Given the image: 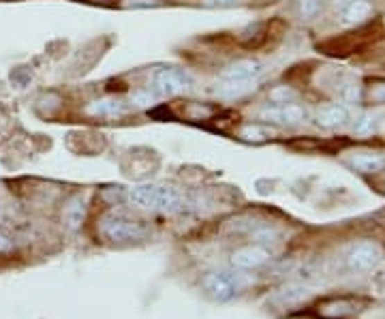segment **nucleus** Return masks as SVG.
Instances as JSON below:
<instances>
[{"instance_id": "nucleus-15", "label": "nucleus", "mask_w": 385, "mask_h": 319, "mask_svg": "<svg viewBox=\"0 0 385 319\" xmlns=\"http://www.w3.org/2000/svg\"><path fill=\"white\" fill-rule=\"evenodd\" d=\"M274 135H276V131L270 127H264V125H244L240 129V137L244 141H253V144H262L266 139H272Z\"/></svg>"}, {"instance_id": "nucleus-4", "label": "nucleus", "mask_w": 385, "mask_h": 319, "mask_svg": "<svg viewBox=\"0 0 385 319\" xmlns=\"http://www.w3.org/2000/svg\"><path fill=\"white\" fill-rule=\"evenodd\" d=\"M381 259H383V253L379 249V244L370 240L355 242L345 255V264L351 273H370V270H375L381 264Z\"/></svg>"}, {"instance_id": "nucleus-14", "label": "nucleus", "mask_w": 385, "mask_h": 319, "mask_svg": "<svg viewBox=\"0 0 385 319\" xmlns=\"http://www.w3.org/2000/svg\"><path fill=\"white\" fill-rule=\"evenodd\" d=\"M84 216H86V204L82 198H73L69 202V206L65 208V225L73 232L84 223Z\"/></svg>"}, {"instance_id": "nucleus-22", "label": "nucleus", "mask_w": 385, "mask_h": 319, "mask_svg": "<svg viewBox=\"0 0 385 319\" xmlns=\"http://www.w3.org/2000/svg\"><path fill=\"white\" fill-rule=\"evenodd\" d=\"M343 99H345L347 103H357V101H362V99H364L362 88L355 86V84L345 86V90H343Z\"/></svg>"}, {"instance_id": "nucleus-18", "label": "nucleus", "mask_w": 385, "mask_h": 319, "mask_svg": "<svg viewBox=\"0 0 385 319\" xmlns=\"http://www.w3.org/2000/svg\"><path fill=\"white\" fill-rule=\"evenodd\" d=\"M157 99H159V94L154 92L152 88H148V90H137V92H133V94H131V105H137V107H150V105L157 103Z\"/></svg>"}, {"instance_id": "nucleus-8", "label": "nucleus", "mask_w": 385, "mask_h": 319, "mask_svg": "<svg viewBox=\"0 0 385 319\" xmlns=\"http://www.w3.org/2000/svg\"><path fill=\"white\" fill-rule=\"evenodd\" d=\"M262 71L264 67L257 60H236L221 71V80H257Z\"/></svg>"}, {"instance_id": "nucleus-13", "label": "nucleus", "mask_w": 385, "mask_h": 319, "mask_svg": "<svg viewBox=\"0 0 385 319\" xmlns=\"http://www.w3.org/2000/svg\"><path fill=\"white\" fill-rule=\"evenodd\" d=\"M373 13H375V9L370 5V0H351L343 11V17L347 24H355L357 26V24L368 21Z\"/></svg>"}, {"instance_id": "nucleus-5", "label": "nucleus", "mask_w": 385, "mask_h": 319, "mask_svg": "<svg viewBox=\"0 0 385 319\" xmlns=\"http://www.w3.org/2000/svg\"><path fill=\"white\" fill-rule=\"evenodd\" d=\"M203 289L210 293L214 300H229L234 298L236 293L242 289V285H246V281H242L240 275H231V273H210L205 275V279L201 281Z\"/></svg>"}, {"instance_id": "nucleus-7", "label": "nucleus", "mask_w": 385, "mask_h": 319, "mask_svg": "<svg viewBox=\"0 0 385 319\" xmlns=\"http://www.w3.org/2000/svg\"><path fill=\"white\" fill-rule=\"evenodd\" d=\"M270 257L272 255L266 247H259V244H248V247H242L231 255V266L240 268V270H253V268H259V266L268 264Z\"/></svg>"}, {"instance_id": "nucleus-25", "label": "nucleus", "mask_w": 385, "mask_h": 319, "mask_svg": "<svg viewBox=\"0 0 385 319\" xmlns=\"http://www.w3.org/2000/svg\"><path fill=\"white\" fill-rule=\"evenodd\" d=\"M13 249V240L0 230V253H5V251H11Z\"/></svg>"}, {"instance_id": "nucleus-17", "label": "nucleus", "mask_w": 385, "mask_h": 319, "mask_svg": "<svg viewBox=\"0 0 385 319\" xmlns=\"http://www.w3.org/2000/svg\"><path fill=\"white\" fill-rule=\"evenodd\" d=\"M323 0H298V11L304 19H313L321 13Z\"/></svg>"}, {"instance_id": "nucleus-26", "label": "nucleus", "mask_w": 385, "mask_h": 319, "mask_svg": "<svg viewBox=\"0 0 385 319\" xmlns=\"http://www.w3.org/2000/svg\"><path fill=\"white\" fill-rule=\"evenodd\" d=\"M0 214H3V208H0Z\"/></svg>"}, {"instance_id": "nucleus-9", "label": "nucleus", "mask_w": 385, "mask_h": 319, "mask_svg": "<svg viewBox=\"0 0 385 319\" xmlns=\"http://www.w3.org/2000/svg\"><path fill=\"white\" fill-rule=\"evenodd\" d=\"M86 112L90 116H99V118H120L128 114V105L118 99V96H105V99H96L92 101Z\"/></svg>"}, {"instance_id": "nucleus-16", "label": "nucleus", "mask_w": 385, "mask_h": 319, "mask_svg": "<svg viewBox=\"0 0 385 319\" xmlns=\"http://www.w3.org/2000/svg\"><path fill=\"white\" fill-rule=\"evenodd\" d=\"M296 99V90L289 86H276L270 90V101L274 105H285V103H293Z\"/></svg>"}, {"instance_id": "nucleus-19", "label": "nucleus", "mask_w": 385, "mask_h": 319, "mask_svg": "<svg viewBox=\"0 0 385 319\" xmlns=\"http://www.w3.org/2000/svg\"><path fill=\"white\" fill-rule=\"evenodd\" d=\"M377 129V118L370 116V114H364L362 118H359L355 122V127H353V133L355 135H373Z\"/></svg>"}, {"instance_id": "nucleus-6", "label": "nucleus", "mask_w": 385, "mask_h": 319, "mask_svg": "<svg viewBox=\"0 0 385 319\" xmlns=\"http://www.w3.org/2000/svg\"><path fill=\"white\" fill-rule=\"evenodd\" d=\"M306 118H308V112L298 103L268 105V107L259 110V120L278 122V125H302Z\"/></svg>"}, {"instance_id": "nucleus-11", "label": "nucleus", "mask_w": 385, "mask_h": 319, "mask_svg": "<svg viewBox=\"0 0 385 319\" xmlns=\"http://www.w3.org/2000/svg\"><path fill=\"white\" fill-rule=\"evenodd\" d=\"M349 165L357 169L359 174H377L385 167V157L379 153H355L349 159Z\"/></svg>"}, {"instance_id": "nucleus-24", "label": "nucleus", "mask_w": 385, "mask_h": 319, "mask_svg": "<svg viewBox=\"0 0 385 319\" xmlns=\"http://www.w3.org/2000/svg\"><path fill=\"white\" fill-rule=\"evenodd\" d=\"M161 0H126L124 7L126 9H150V7H159Z\"/></svg>"}, {"instance_id": "nucleus-2", "label": "nucleus", "mask_w": 385, "mask_h": 319, "mask_svg": "<svg viewBox=\"0 0 385 319\" xmlns=\"http://www.w3.org/2000/svg\"><path fill=\"white\" fill-rule=\"evenodd\" d=\"M193 78L191 73L185 69H176V67H163L157 69L150 78V88L157 92L159 96H178V94H187L193 90Z\"/></svg>"}, {"instance_id": "nucleus-10", "label": "nucleus", "mask_w": 385, "mask_h": 319, "mask_svg": "<svg viewBox=\"0 0 385 319\" xmlns=\"http://www.w3.org/2000/svg\"><path fill=\"white\" fill-rule=\"evenodd\" d=\"M349 120V112L345 105L341 103H330V105H321L317 110V125L323 129H336Z\"/></svg>"}, {"instance_id": "nucleus-3", "label": "nucleus", "mask_w": 385, "mask_h": 319, "mask_svg": "<svg viewBox=\"0 0 385 319\" xmlns=\"http://www.w3.org/2000/svg\"><path fill=\"white\" fill-rule=\"evenodd\" d=\"M101 234L110 242H137L148 236V230L139 223V221L112 214V216L103 218Z\"/></svg>"}, {"instance_id": "nucleus-20", "label": "nucleus", "mask_w": 385, "mask_h": 319, "mask_svg": "<svg viewBox=\"0 0 385 319\" xmlns=\"http://www.w3.org/2000/svg\"><path fill=\"white\" fill-rule=\"evenodd\" d=\"M366 99L370 103H385V80H379L375 82L368 90H366Z\"/></svg>"}, {"instance_id": "nucleus-1", "label": "nucleus", "mask_w": 385, "mask_h": 319, "mask_svg": "<svg viewBox=\"0 0 385 319\" xmlns=\"http://www.w3.org/2000/svg\"><path fill=\"white\" fill-rule=\"evenodd\" d=\"M128 200L139 208L159 212H176L185 206V195L173 187L163 184H139L131 189Z\"/></svg>"}, {"instance_id": "nucleus-21", "label": "nucleus", "mask_w": 385, "mask_h": 319, "mask_svg": "<svg viewBox=\"0 0 385 319\" xmlns=\"http://www.w3.org/2000/svg\"><path fill=\"white\" fill-rule=\"evenodd\" d=\"M201 5L210 9H231L244 5V0H201Z\"/></svg>"}, {"instance_id": "nucleus-12", "label": "nucleus", "mask_w": 385, "mask_h": 319, "mask_svg": "<svg viewBox=\"0 0 385 319\" xmlns=\"http://www.w3.org/2000/svg\"><path fill=\"white\" fill-rule=\"evenodd\" d=\"M255 88H257V80H223L216 92L223 99H240V96L253 92Z\"/></svg>"}, {"instance_id": "nucleus-23", "label": "nucleus", "mask_w": 385, "mask_h": 319, "mask_svg": "<svg viewBox=\"0 0 385 319\" xmlns=\"http://www.w3.org/2000/svg\"><path fill=\"white\" fill-rule=\"evenodd\" d=\"M353 307H355L353 302H343V300H341V302L327 304L325 309H336V311H330V313H327L330 317H336V315H347V313H353Z\"/></svg>"}]
</instances>
